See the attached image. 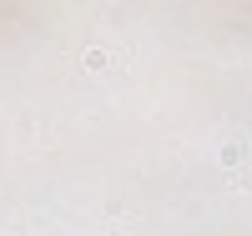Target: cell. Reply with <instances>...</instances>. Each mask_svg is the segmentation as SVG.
<instances>
[{
	"instance_id": "obj_1",
	"label": "cell",
	"mask_w": 252,
	"mask_h": 236,
	"mask_svg": "<svg viewBox=\"0 0 252 236\" xmlns=\"http://www.w3.org/2000/svg\"><path fill=\"white\" fill-rule=\"evenodd\" d=\"M86 71H106V51H86Z\"/></svg>"
}]
</instances>
